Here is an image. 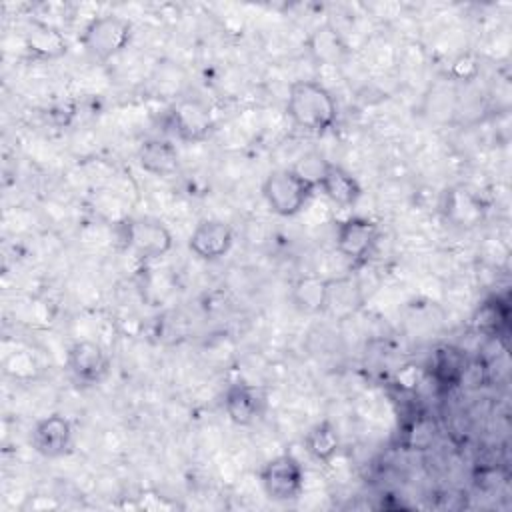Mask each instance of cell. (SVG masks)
Segmentation results:
<instances>
[{"mask_svg": "<svg viewBox=\"0 0 512 512\" xmlns=\"http://www.w3.org/2000/svg\"><path fill=\"white\" fill-rule=\"evenodd\" d=\"M286 114L294 126L312 132H328L338 116L336 100L328 88L314 80H298L288 88Z\"/></svg>", "mask_w": 512, "mask_h": 512, "instance_id": "1", "label": "cell"}, {"mask_svg": "<svg viewBox=\"0 0 512 512\" xmlns=\"http://www.w3.org/2000/svg\"><path fill=\"white\" fill-rule=\"evenodd\" d=\"M314 188V180L306 178L298 168H278L266 176L262 196L274 214L288 218L306 206Z\"/></svg>", "mask_w": 512, "mask_h": 512, "instance_id": "2", "label": "cell"}, {"mask_svg": "<svg viewBox=\"0 0 512 512\" xmlns=\"http://www.w3.org/2000/svg\"><path fill=\"white\" fill-rule=\"evenodd\" d=\"M130 40H132L130 20L114 14L92 18L80 36L84 50L98 62H106L116 54H120L130 44Z\"/></svg>", "mask_w": 512, "mask_h": 512, "instance_id": "3", "label": "cell"}, {"mask_svg": "<svg viewBox=\"0 0 512 512\" xmlns=\"http://www.w3.org/2000/svg\"><path fill=\"white\" fill-rule=\"evenodd\" d=\"M260 482L270 500H296L304 488L302 464L292 454H280L264 464L260 470Z\"/></svg>", "mask_w": 512, "mask_h": 512, "instance_id": "4", "label": "cell"}, {"mask_svg": "<svg viewBox=\"0 0 512 512\" xmlns=\"http://www.w3.org/2000/svg\"><path fill=\"white\" fill-rule=\"evenodd\" d=\"M378 236L380 230L374 220L364 216H350L338 222L334 244L338 254L356 266L370 258L378 242Z\"/></svg>", "mask_w": 512, "mask_h": 512, "instance_id": "5", "label": "cell"}, {"mask_svg": "<svg viewBox=\"0 0 512 512\" xmlns=\"http://www.w3.org/2000/svg\"><path fill=\"white\" fill-rule=\"evenodd\" d=\"M124 244L138 258H160L172 248V234L152 218L128 220L124 224Z\"/></svg>", "mask_w": 512, "mask_h": 512, "instance_id": "6", "label": "cell"}, {"mask_svg": "<svg viewBox=\"0 0 512 512\" xmlns=\"http://www.w3.org/2000/svg\"><path fill=\"white\" fill-rule=\"evenodd\" d=\"M170 122L176 136L184 142H202L210 136L214 128L208 106L194 98L180 100L170 112Z\"/></svg>", "mask_w": 512, "mask_h": 512, "instance_id": "7", "label": "cell"}, {"mask_svg": "<svg viewBox=\"0 0 512 512\" xmlns=\"http://www.w3.org/2000/svg\"><path fill=\"white\" fill-rule=\"evenodd\" d=\"M234 244L232 228L216 218H206L196 224L188 238V248L202 260H218Z\"/></svg>", "mask_w": 512, "mask_h": 512, "instance_id": "8", "label": "cell"}, {"mask_svg": "<svg viewBox=\"0 0 512 512\" xmlns=\"http://www.w3.org/2000/svg\"><path fill=\"white\" fill-rule=\"evenodd\" d=\"M32 448L44 458H60L70 450L72 424L60 414H50L36 422L30 436Z\"/></svg>", "mask_w": 512, "mask_h": 512, "instance_id": "9", "label": "cell"}, {"mask_svg": "<svg viewBox=\"0 0 512 512\" xmlns=\"http://www.w3.org/2000/svg\"><path fill=\"white\" fill-rule=\"evenodd\" d=\"M266 408V394L246 382L232 384L224 394V410L238 426L254 424Z\"/></svg>", "mask_w": 512, "mask_h": 512, "instance_id": "10", "label": "cell"}, {"mask_svg": "<svg viewBox=\"0 0 512 512\" xmlns=\"http://www.w3.org/2000/svg\"><path fill=\"white\" fill-rule=\"evenodd\" d=\"M66 364L78 380L88 382V384L100 382L106 376L108 366H110L104 348L92 340L74 342L68 350Z\"/></svg>", "mask_w": 512, "mask_h": 512, "instance_id": "11", "label": "cell"}, {"mask_svg": "<svg viewBox=\"0 0 512 512\" xmlns=\"http://www.w3.org/2000/svg\"><path fill=\"white\" fill-rule=\"evenodd\" d=\"M316 186L338 206H354L362 196L360 182L342 166L326 162L316 178Z\"/></svg>", "mask_w": 512, "mask_h": 512, "instance_id": "12", "label": "cell"}, {"mask_svg": "<svg viewBox=\"0 0 512 512\" xmlns=\"http://www.w3.org/2000/svg\"><path fill=\"white\" fill-rule=\"evenodd\" d=\"M24 48L36 60H56L68 52V42L58 28L30 20L24 32Z\"/></svg>", "mask_w": 512, "mask_h": 512, "instance_id": "13", "label": "cell"}, {"mask_svg": "<svg viewBox=\"0 0 512 512\" xmlns=\"http://www.w3.org/2000/svg\"><path fill=\"white\" fill-rule=\"evenodd\" d=\"M136 158L144 172L160 176V178H168V176L176 174L180 168V154H178L176 146L164 138L144 140L138 148Z\"/></svg>", "mask_w": 512, "mask_h": 512, "instance_id": "14", "label": "cell"}, {"mask_svg": "<svg viewBox=\"0 0 512 512\" xmlns=\"http://www.w3.org/2000/svg\"><path fill=\"white\" fill-rule=\"evenodd\" d=\"M332 284V280L320 276H302L294 282L290 298L298 310L316 314L328 308Z\"/></svg>", "mask_w": 512, "mask_h": 512, "instance_id": "15", "label": "cell"}, {"mask_svg": "<svg viewBox=\"0 0 512 512\" xmlns=\"http://www.w3.org/2000/svg\"><path fill=\"white\" fill-rule=\"evenodd\" d=\"M468 370V360L464 352L452 346L438 348L432 358V378L440 386H458L464 382V374Z\"/></svg>", "mask_w": 512, "mask_h": 512, "instance_id": "16", "label": "cell"}, {"mask_svg": "<svg viewBox=\"0 0 512 512\" xmlns=\"http://www.w3.org/2000/svg\"><path fill=\"white\" fill-rule=\"evenodd\" d=\"M304 446L312 458L320 462H330L340 448V438L336 434V428L328 420H324L310 428L304 438Z\"/></svg>", "mask_w": 512, "mask_h": 512, "instance_id": "17", "label": "cell"}, {"mask_svg": "<svg viewBox=\"0 0 512 512\" xmlns=\"http://www.w3.org/2000/svg\"><path fill=\"white\" fill-rule=\"evenodd\" d=\"M472 324L482 334L498 336L508 326V306H506V302H502L498 298L484 302L478 308L476 316L472 318Z\"/></svg>", "mask_w": 512, "mask_h": 512, "instance_id": "18", "label": "cell"}]
</instances>
